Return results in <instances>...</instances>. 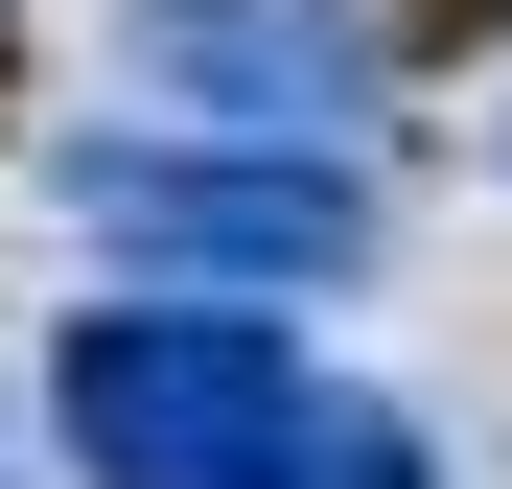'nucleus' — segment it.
I'll list each match as a JSON object with an SVG mask.
<instances>
[{
	"mask_svg": "<svg viewBox=\"0 0 512 489\" xmlns=\"http://www.w3.org/2000/svg\"><path fill=\"white\" fill-rule=\"evenodd\" d=\"M47 420L94 489H256V443L303 420V326L280 303H94L47 350Z\"/></svg>",
	"mask_w": 512,
	"mask_h": 489,
	"instance_id": "1",
	"label": "nucleus"
},
{
	"mask_svg": "<svg viewBox=\"0 0 512 489\" xmlns=\"http://www.w3.org/2000/svg\"><path fill=\"white\" fill-rule=\"evenodd\" d=\"M117 257H187V280H350L373 257V163L326 140H187V117H94L47 163Z\"/></svg>",
	"mask_w": 512,
	"mask_h": 489,
	"instance_id": "2",
	"label": "nucleus"
},
{
	"mask_svg": "<svg viewBox=\"0 0 512 489\" xmlns=\"http://www.w3.org/2000/svg\"><path fill=\"white\" fill-rule=\"evenodd\" d=\"M117 70L187 140H326L373 117V0H117Z\"/></svg>",
	"mask_w": 512,
	"mask_h": 489,
	"instance_id": "3",
	"label": "nucleus"
},
{
	"mask_svg": "<svg viewBox=\"0 0 512 489\" xmlns=\"http://www.w3.org/2000/svg\"><path fill=\"white\" fill-rule=\"evenodd\" d=\"M256 489H443V443H419L396 396H350V373H303V420L256 443Z\"/></svg>",
	"mask_w": 512,
	"mask_h": 489,
	"instance_id": "4",
	"label": "nucleus"
}]
</instances>
